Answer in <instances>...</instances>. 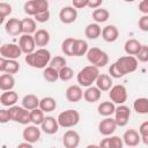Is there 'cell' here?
<instances>
[{"instance_id": "8fae6325", "label": "cell", "mask_w": 148, "mask_h": 148, "mask_svg": "<svg viewBox=\"0 0 148 148\" xmlns=\"http://www.w3.org/2000/svg\"><path fill=\"white\" fill-rule=\"evenodd\" d=\"M77 18V9L74 6H65L59 12V20L64 24H71Z\"/></svg>"}, {"instance_id": "52a82bcc", "label": "cell", "mask_w": 148, "mask_h": 148, "mask_svg": "<svg viewBox=\"0 0 148 148\" xmlns=\"http://www.w3.org/2000/svg\"><path fill=\"white\" fill-rule=\"evenodd\" d=\"M109 98L114 104H124L127 101V89L123 84H114L109 90Z\"/></svg>"}, {"instance_id": "cb8c5ba5", "label": "cell", "mask_w": 148, "mask_h": 148, "mask_svg": "<svg viewBox=\"0 0 148 148\" xmlns=\"http://www.w3.org/2000/svg\"><path fill=\"white\" fill-rule=\"evenodd\" d=\"M97 111L98 114H101L102 117H110L112 114H114L116 111V104L111 101H105V102H101L97 106Z\"/></svg>"}, {"instance_id": "bcb514c9", "label": "cell", "mask_w": 148, "mask_h": 148, "mask_svg": "<svg viewBox=\"0 0 148 148\" xmlns=\"http://www.w3.org/2000/svg\"><path fill=\"white\" fill-rule=\"evenodd\" d=\"M138 25H139V29H140L141 31H145V32L148 31V14H143V15L139 18Z\"/></svg>"}, {"instance_id": "8d00e7d4", "label": "cell", "mask_w": 148, "mask_h": 148, "mask_svg": "<svg viewBox=\"0 0 148 148\" xmlns=\"http://www.w3.org/2000/svg\"><path fill=\"white\" fill-rule=\"evenodd\" d=\"M44 111L40 109V108H36L34 110L30 111V119H31V123L34 125H37V126H40L45 116H44Z\"/></svg>"}, {"instance_id": "7dc6e473", "label": "cell", "mask_w": 148, "mask_h": 148, "mask_svg": "<svg viewBox=\"0 0 148 148\" xmlns=\"http://www.w3.org/2000/svg\"><path fill=\"white\" fill-rule=\"evenodd\" d=\"M34 1L36 3V7L38 9V13L49 9V0H34Z\"/></svg>"}, {"instance_id": "d4e9b609", "label": "cell", "mask_w": 148, "mask_h": 148, "mask_svg": "<svg viewBox=\"0 0 148 148\" xmlns=\"http://www.w3.org/2000/svg\"><path fill=\"white\" fill-rule=\"evenodd\" d=\"M34 38L36 42V45L39 47H44L50 43V32L45 29H38L34 34Z\"/></svg>"}, {"instance_id": "83f0119b", "label": "cell", "mask_w": 148, "mask_h": 148, "mask_svg": "<svg viewBox=\"0 0 148 148\" xmlns=\"http://www.w3.org/2000/svg\"><path fill=\"white\" fill-rule=\"evenodd\" d=\"M88 50H89V46L86 40L75 38L74 45H73V57H82L87 54Z\"/></svg>"}, {"instance_id": "2e32d148", "label": "cell", "mask_w": 148, "mask_h": 148, "mask_svg": "<svg viewBox=\"0 0 148 148\" xmlns=\"http://www.w3.org/2000/svg\"><path fill=\"white\" fill-rule=\"evenodd\" d=\"M59 127H60V125L58 123V119L54 118V117H52V116L45 117L44 120H43V123H42V125H40V130L44 133L49 134V135H52V134L57 133L58 130H59Z\"/></svg>"}, {"instance_id": "d6986e66", "label": "cell", "mask_w": 148, "mask_h": 148, "mask_svg": "<svg viewBox=\"0 0 148 148\" xmlns=\"http://www.w3.org/2000/svg\"><path fill=\"white\" fill-rule=\"evenodd\" d=\"M123 140H124V145L128 147H135L141 142V135L136 130L131 128L124 133Z\"/></svg>"}, {"instance_id": "db71d44e", "label": "cell", "mask_w": 148, "mask_h": 148, "mask_svg": "<svg viewBox=\"0 0 148 148\" xmlns=\"http://www.w3.org/2000/svg\"><path fill=\"white\" fill-rule=\"evenodd\" d=\"M17 148H32V143L25 141V142H22V143H18L17 145Z\"/></svg>"}, {"instance_id": "6da1fadb", "label": "cell", "mask_w": 148, "mask_h": 148, "mask_svg": "<svg viewBox=\"0 0 148 148\" xmlns=\"http://www.w3.org/2000/svg\"><path fill=\"white\" fill-rule=\"evenodd\" d=\"M51 53L49 50L40 47L38 50H35L34 52L25 54V62L32 67V68H37V69H44L51 61Z\"/></svg>"}, {"instance_id": "f35d334b", "label": "cell", "mask_w": 148, "mask_h": 148, "mask_svg": "<svg viewBox=\"0 0 148 148\" xmlns=\"http://www.w3.org/2000/svg\"><path fill=\"white\" fill-rule=\"evenodd\" d=\"M74 76V71L69 67V66H64L62 68L59 69V80L64 81V82H67L69 80H72Z\"/></svg>"}, {"instance_id": "f5cc1de1", "label": "cell", "mask_w": 148, "mask_h": 148, "mask_svg": "<svg viewBox=\"0 0 148 148\" xmlns=\"http://www.w3.org/2000/svg\"><path fill=\"white\" fill-rule=\"evenodd\" d=\"M139 10L142 14H148V0H142L139 3Z\"/></svg>"}, {"instance_id": "9a60e30c", "label": "cell", "mask_w": 148, "mask_h": 148, "mask_svg": "<svg viewBox=\"0 0 148 148\" xmlns=\"http://www.w3.org/2000/svg\"><path fill=\"white\" fill-rule=\"evenodd\" d=\"M80 134L74 130H68L62 135V145L66 148H76L80 145Z\"/></svg>"}, {"instance_id": "f6af8a7d", "label": "cell", "mask_w": 148, "mask_h": 148, "mask_svg": "<svg viewBox=\"0 0 148 148\" xmlns=\"http://www.w3.org/2000/svg\"><path fill=\"white\" fill-rule=\"evenodd\" d=\"M109 74H110V76L113 77V79H120V77H124L123 74L120 73V71L118 69L116 62H113V64L110 65V67H109Z\"/></svg>"}, {"instance_id": "9f6ffc18", "label": "cell", "mask_w": 148, "mask_h": 148, "mask_svg": "<svg viewBox=\"0 0 148 148\" xmlns=\"http://www.w3.org/2000/svg\"><path fill=\"white\" fill-rule=\"evenodd\" d=\"M124 1H126V2H133V1H135V0H124Z\"/></svg>"}, {"instance_id": "b9f144b4", "label": "cell", "mask_w": 148, "mask_h": 148, "mask_svg": "<svg viewBox=\"0 0 148 148\" xmlns=\"http://www.w3.org/2000/svg\"><path fill=\"white\" fill-rule=\"evenodd\" d=\"M66 64H67V60L65 59V57H61V56H56L54 58H52L51 59V61H50V66H52V67H54V68H57L58 71L60 69V68H62L64 66H66Z\"/></svg>"}, {"instance_id": "ffe728a7", "label": "cell", "mask_w": 148, "mask_h": 148, "mask_svg": "<svg viewBox=\"0 0 148 148\" xmlns=\"http://www.w3.org/2000/svg\"><path fill=\"white\" fill-rule=\"evenodd\" d=\"M119 37V30L113 24H108L102 29V38L106 43H113Z\"/></svg>"}, {"instance_id": "d590c367", "label": "cell", "mask_w": 148, "mask_h": 148, "mask_svg": "<svg viewBox=\"0 0 148 148\" xmlns=\"http://www.w3.org/2000/svg\"><path fill=\"white\" fill-rule=\"evenodd\" d=\"M109 17H110V13L105 8L99 7V8L94 9V12H92V20L96 23H104L109 20Z\"/></svg>"}, {"instance_id": "f907efd6", "label": "cell", "mask_w": 148, "mask_h": 148, "mask_svg": "<svg viewBox=\"0 0 148 148\" xmlns=\"http://www.w3.org/2000/svg\"><path fill=\"white\" fill-rule=\"evenodd\" d=\"M102 3H103V0H88L87 7L92 8V9H96V8H99Z\"/></svg>"}, {"instance_id": "4316f807", "label": "cell", "mask_w": 148, "mask_h": 148, "mask_svg": "<svg viewBox=\"0 0 148 148\" xmlns=\"http://www.w3.org/2000/svg\"><path fill=\"white\" fill-rule=\"evenodd\" d=\"M142 44L138 40V39H134V38H131V39H127L124 44V50L126 52V54H130V56H136L141 49Z\"/></svg>"}, {"instance_id": "e575fe53", "label": "cell", "mask_w": 148, "mask_h": 148, "mask_svg": "<svg viewBox=\"0 0 148 148\" xmlns=\"http://www.w3.org/2000/svg\"><path fill=\"white\" fill-rule=\"evenodd\" d=\"M39 108L44 111V112H52L56 110L57 108V102L53 97L51 96H46V97H43L39 102Z\"/></svg>"}, {"instance_id": "3957f363", "label": "cell", "mask_w": 148, "mask_h": 148, "mask_svg": "<svg viewBox=\"0 0 148 148\" xmlns=\"http://www.w3.org/2000/svg\"><path fill=\"white\" fill-rule=\"evenodd\" d=\"M114 62H116L118 69L120 71V73L123 74V76L135 72L138 66H139V60L136 59V57L135 56H130V54L118 58Z\"/></svg>"}, {"instance_id": "816d5d0a", "label": "cell", "mask_w": 148, "mask_h": 148, "mask_svg": "<svg viewBox=\"0 0 148 148\" xmlns=\"http://www.w3.org/2000/svg\"><path fill=\"white\" fill-rule=\"evenodd\" d=\"M139 133H140L141 136L148 134V120H147V121H143V123L140 125V127H139Z\"/></svg>"}, {"instance_id": "5bb4252c", "label": "cell", "mask_w": 148, "mask_h": 148, "mask_svg": "<svg viewBox=\"0 0 148 148\" xmlns=\"http://www.w3.org/2000/svg\"><path fill=\"white\" fill-rule=\"evenodd\" d=\"M0 71L2 73L16 74L20 71V64L16 59H7L0 57Z\"/></svg>"}, {"instance_id": "ee69618b", "label": "cell", "mask_w": 148, "mask_h": 148, "mask_svg": "<svg viewBox=\"0 0 148 148\" xmlns=\"http://www.w3.org/2000/svg\"><path fill=\"white\" fill-rule=\"evenodd\" d=\"M50 16H51V14H50V10L47 9V10H43V12L37 13L34 16V18L39 23H45V22H47L50 20Z\"/></svg>"}, {"instance_id": "681fc988", "label": "cell", "mask_w": 148, "mask_h": 148, "mask_svg": "<svg viewBox=\"0 0 148 148\" xmlns=\"http://www.w3.org/2000/svg\"><path fill=\"white\" fill-rule=\"evenodd\" d=\"M88 0H72V6H74L76 9H81L87 7Z\"/></svg>"}, {"instance_id": "f1b7e54d", "label": "cell", "mask_w": 148, "mask_h": 148, "mask_svg": "<svg viewBox=\"0 0 148 148\" xmlns=\"http://www.w3.org/2000/svg\"><path fill=\"white\" fill-rule=\"evenodd\" d=\"M15 86V79L13 74L3 73L0 75V89L1 91H7V90H13Z\"/></svg>"}, {"instance_id": "74e56055", "label": "cell", "mask_w": 148, "mask_h": 148, "mask_svg": "<svg viewBox=\"0 0 148 148\" xmlns=\"http://www.w3.org/2000/svg\"><path fill=\"white\" fill-rule=\"evenodd\" d=\"M74 40L75 38L73 37H68V38H65L61 43V52L65 54V56H69V57H73V45H74Z\"/></svg>"}, {"instance_id": "e0dca14e", "label": "cell", "mask_w": 148, "mask_h": 148, "mask_svg": "<svg viewBox=\"0 0 148 148\" xmlns=\"http://www.w3.org/2000/svg\"><path fill=\"white\" fill-rule=\"evenodd\" d=\"M66 98L71 103H77L83 98V90L80 84H72L66 89Z\"/></svg>"}, {"instance_id": "44dd1931", "label": "cell", "mask_w": 148, "mask_h": 148, "mask_svg": "<svg viewBox=\"0 0 148 148\" xmlns=\"http://www.w3.org/2000/svg\"><path fill=\"white\" fill-rule=\"evenodd\" d=\"M18 101V95L16 91L14 90H7V91H2L1 96H0V103L2 106H13L17 103Z\"/></svg>"}, {"instance_id": "ac0fdd59", "label": "cell", "mask_w": 148, "mask_h": 148, "mask_svg": "<svg viewBox=\"0 0 148 148\" xmlns=\"http://www.w3.org/2000/svg\"><path fill=\"white\" fill-rule=\"evenodd\" d=\"M5 30L9 36H18L22 34V21L18 18H8L5 23Z\"/></svg>"}, {"instance_id": "11a10c76", "label": "cell", "mask_w": 148, "mask_h": 148, "mask_svg": "<svg viewBox=\"0 0 148 148\" xmlns=\"http://www.w3.org/2000/svg\"><path fill=\"white\" fill-rule=\"evenodd\" d=\"M141 141H142L146 146H148V134H147V135H142V136H141Z\"/></svg>"}, {"instance_id": "484cf974", "label": "cell", "mask_w": 148, "mask_h": 148, "mask_svg": "<svg viewBox=\"0 0 148 148\" xmlns=\"http://www.w3.org/2000/svg\"><path fill=\"white\" fill-rule=\"evenodd\" d=\"M95 83H96V87H98L101 91H109L111 87L113 86L112 77L108 74H99Z\"/></svg>"}, {"instance_id": "9c48e42d", "label": "cell", "mask_w": 148, "mask_h": 148, "mask_svg": "<svg viewBox=\"0 0 148 148\" xmlns=\"http://www.w3.org/2000/svg\"><path fill=\"white\" fill-rule=\"evenodd\" d=\"M131 117V110L127 105L125 104H119L118 106H116V111H114V120L117 123V125L119 127H124L127 125L128 120Z\"/></svg>"}, {"instance_id": "ba28073f", "label": "cell", "mask_w": 148, "mask_h": 148, "mask_svg": "<svg viewBox=\"0 0 148 148\" xmlns=\"http://www.w3.org/2000/svg\"><path fill=\"white\" fill-rule=\"evenodd\" d=\"M22 53L23 52L18 44L5 43L0 46V56L7 59H18Z\"/></svg>"}, {"instance_id": "4fadbf2b", "label": "cell", "mask_w": 148, "mask_h": 148, "mask_svg": "<svg viewBox=\"0 0 148 148\" xmlns=\"http://www.w3.org/2000/svg\"><path fill=\"white\" fill-rule=\"evenodd\" d=\"M18 45L24 54H29V53L34 52L35 47L37 46L34 35H30V34H22L18 39Z\"/></svg>"}, {"instance_id": "30bf717a", "label": "cell", "mask_w": 148, "mask_h": 148, "mask_svg": "<svg viewBox=\"0 0 148 148\" xmlns=\"http://www.w3.org/2000/svg\"><path fill=\"white\" fill-rule=\"evenodd\" d=\"M117 127H118V125H117L114 118H112L111 116L104 117V119H102L98 124V131L104 136L112 135L114 133V131L117 130Z\"/></svg>"}, {"instance_id": "4dcf8cb0", "label": "cell", "mask_w": 148, "mask_h": 148, "mask_svg": "<svg viewBox=\"0 0 148 148\" xmlns=\"http://www.w3.org/2000/svg\"><path fill=\"white\" fill-rule=\"evenodd\" d=\"M39 102H40V99L36 95L28 94V95H24L22 98V106H24L25 109L31 111L36 108H39Z\"/></svg>"}, {"instance_id": "7c38bea8", "label": "cell", "mask_w": 148, "mask_h": 148, "mask_svg": "<svg viewBox=\"0 0 148 148\" xmlns=\"http://www.w3.org/2000/svg\"><path fill=\"white\" fill-rule=\"evenodd\" d=\"M42 135V130L38 128L37 125H28L24 127L22 132V138L24 141H28L30 143H35L40 139Z\"/></svg>"}, {"instance_id": "277c9868", "label": "cell", "mask_w": 148, "mask_h": 148, "mask_svg": "<svg viewBox=\"0 0 148 148\" xmlns=\"http://www.w3.org/2000/svg\"><path fill=\"white\" fill-rule=\"evenodd\" d=\"M58 123L60 127L64 128H71L79 124L80 121V113L74 109H68L62 112H60L57 117Z\"/></svg>"}, {"instance_id": "c3c4849f", "label": "cell", "mask_w": 148, "mask_h": 148, "mask_svg": "<svg viewBox=\"0 0 148 148\" xmlns=\"http://www.w3.org/2000/svg\"><path fill=\"white\" fill-rule=\"evenodd\" d=\"M10 119V113H9V110H6V109H1L0 110V123L1 124H6L8 123Z\"/></svg>"}, {"instance_id": "f546056e", "label": "cell", "mask_w": 148, "mask_h": 148, "mask_svg": "<svg viewBox=\"0 0 148 148\" xmlns=\"http://www.w3.org/2000/svg\"><path fill=\"white\" fill-rule=\"evenodd\" d=\"M84 35L88 39H97L102 35V28L99 23H89L84 29Z\"/></svg>"}, {"instance_id": "8992f818", "label": "cell", "mask_w": 148, "mask_h": 148, "mask_svg": "<svg viewBox=\"0 0 148 148\" xmlns=\"http://www.w3.org/2000/svg\"><path fill=\"white\" fill-rule=\"evenodd\" d=\"M9 113H10V119L15 123H18L21 125H28L29 123H31L30 119V111L28 109H25L24 106H20V105H13L9 109Z\"/></svg>"}, {"instance_id": "7402d4cb", "label": "cell", "mask_w": 148, "mask_h": 148, "mask_svg": "<svg viewBox=\"0 0 148 148\" xmlns=\"http://www.w3.org/2000/svg\"><path fill=\"white\" fill-rule=\"evenodd\" d=\"M98 146L103 148H121L124 146V140L123 138L117 135H111V136L109 135L105 139H103L98 143Z\"/></svg>"}, {"instance_id": "7bdbcfd3", "label": "cell", "mask_w": 148, "mask_h": 148, "mask_svg": "<svg viewBox=\"0 0 148 148\" xmlns=\"http://www.w3.org/2000/svg\"><path fill=\"white\" fill-rule=\"evenodd\" d=\"M135 57L140 62H148V45H142Z\"/></svg>"}, {"instance_id": "603a6c76", "label": "cell", "mask_w": 148, "mask_h": 148, "mask_svg": "<svg viewBox=\"0 0 148 148\" xmlns=\"http://www.w3.org/2000/svg\"><path fill=\"white\" fill-rule=\"evenodd\" d=\"M102 91L98 89V87L90 86L83 91V99L88 103H96L101 99Z\"/></svg>"}, {"instance_id": "1f68e13d", "label": "cell", "mask_w": 148, "mask_h": 148, "mask_svg": "<svg viewBox=\"0 0 148 148\" xmlns=\"http://www.w3.org/2000/svg\"><path fill=\"white\" fill-rule=\"evenodd\" d=\"M22 21V34L34 35L37 31V21L31 17H25Z\"/></svg>"}, {"instance_id": "836d02e7", "label": "cell", "mask_w": 148, "mask_h": 148, "mask_svg": "<svg viewBox=\"0 0 148 148\" xmlns=\"http://www.w3.org/2000/svg\"><path fill=\"white\" fill-rule=\"evenodd\" d=\"M43 77L47 82H56L59 80V71L49 65L43 69Z\"/></svg>"}, {"instance_id": "ab89813d", "label": "cell", "mask_w": 148, "mask_h": 148, "mask_svg": "<svg viewBox=\"0 0 148 148\" xmlns=\"http://www.w3.org/2000/svg\"><path fill=\"white\" fill-rule=\"evenodd\" d=\"M13 12V7L12 5L7 3V2H0V22L3 23L5 18L10 15Z\"/></svg>"}, {"instance_id": "60d3db41", "label": "cell", "mask_w": 148, "mask_h": 148, "mask_svg": "<svg viewBox=\"0 0 148 148\" xmlns=\"http://www.w3.org/2000/svg\"><path fill=\"white\" fill-rule=\"evenodd\" d=\"M23 9H24V13L28 15V16H35L37 13H38V9L36 7V3L34 0H28L24 6H23Z\"/></svg>"}, {"instance_id": "d6a6232c", "label": "cell", "mask_w": 148, "mask_h": 148, "mask_svg": "<svg viewBox=\"0 0 148 148\" xmlns=\"http://www.w3.org/2000/svg\"><path fill=\"white\" fill-rule=\"evenodd\" d=\"M133 109L139 114H147L148 113V98L140 97L133 102Z\"/></svg>"}, {"instance_id": "7a4b0ae2", "label": "cell", "mask_w": 148, "mask_h": 148, "mask_svg": "<svg viewBox=\"0 0 148 148\" xmlns=\"http://www.w3.org/2000/svg\"><path fill=\"white\" fill-rule=\"evenodd\" d=\"M99 69L98 67L94 66V65H89L83 67L76 75V81L81 87H90L92 86V83L96 82L98 75H99Z\"/></svg>"}, {"instance_id": "5b68a950", "label": "cell", "mask_w": 148, "mask_h": 148, "mask_svg": "<svg viewBox=\"0 0 148 148\" xmlns=\"http://www.w3.org/2000/svg\"><path fill=\"white\" fill-rule=\"evenodd\" d=\"M87 60L90 62V65H94L96 67H104L109 64V56L106 52L98 47H91L87 52Z\"/></svg>"}]
</instances>
